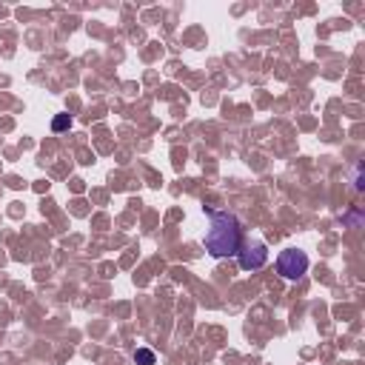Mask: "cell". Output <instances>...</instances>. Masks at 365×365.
I'll use <instances>...</instances> for the list:
<instances>
[{"label": "cell", "instance_id": "277c9868", "mask_svg": "<svg viewBox=\"0 0 365 365\" xmlns=\"http://www.w3.org/2000/svg\"><path fill=\"white\" fill-rule=\"evenodd\" d=\"M134 362H137V365H154L157 356H154L151 348H137V351H134Z\"/></svg>", "mask_w": 365, "mask_h": 365}, {"label": "cell", "instance_id": "3957f363", "mask_svg": "<svg viewBox=\"0 0 365 365\" xmlns=\"http://www.w3.org/2000/svg\"><path fill=\"white\" fill-rule=\"evenodd\" d=\"M240 268L242 271H257V268H262L265 265V259H268V251H265V245L262 242H248V245H242L240 248Z\"/></svg>", "mask_w": 365, "mask_h": 365}, {"label": "cell", "instance_id": "5b68a950", "mask_svg": "<svg viewBox=\"0 0 365 365\" xmlns=\"http://www.w3.org/2000/svg\"><path fill=\"white\" fill-rule=\"evenodd\" d=\"M68 125H71V117H68V114H57L54 123H51L54 131H63V128H68Z\"/></svg>", "mask_w": 365, "mask_h": 365}, {"label": "cell", "instance_id": "6da1fadb", "mask_svg": "<svg viewBox=\"0 0 365 365\" xmlns=\"http://www.w3.org/2000/svg\"><path fill=\"white\" fill-rule=\"evenodd\" d=\"M208 231H205V251L211 257H237L242 248V231L234 214L208 211Z\"/></svg>", "mask_w": 365, "mask_h": 365}, {"label": "cell", "instance_id": "7a4b0ae2", "mask_svg": "<svg viewBox=\"0 0 365 365\" xmlns=\"http://www.w3.org/2000/svg\"><path fill=\"white\" fill-rule=\"evenodd\" d=\"M277 271L285 277V279H299L305 271H308V257L297 248H285L279 257H277Z\"/></svg>", "mask_w": 365, "mask_h": 365}]
</instances>
